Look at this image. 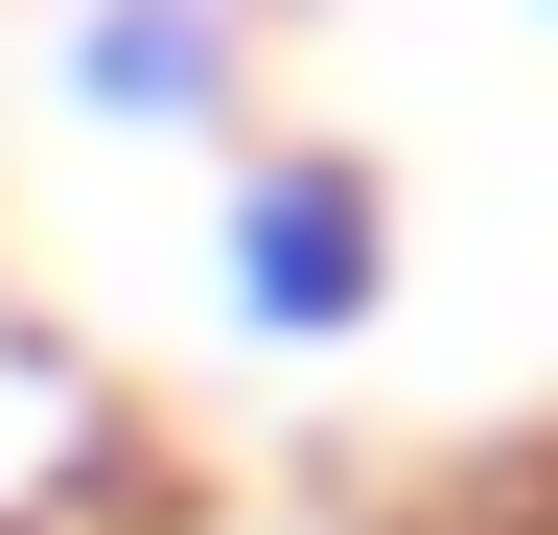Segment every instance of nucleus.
<instances>
[{
    "label": "nucleus",
    "instance_id": "1",
    "mask_svg": "<svg viewBox=\"0 0 558 535\" xmlns=\"http://www.w3.org/2000/svg\"><path fill=\"white\" fill-rule=\"evenodd\" d=\"M373 280H396L373 163H349V141H256V186H233V326H256V350H349Z\"/></svg>",
    "mask_w": 558,
    "mask_h": 535
},
{
    "label": "nucleus",
    "instance_id": "2",
    "mask_svg": "<svg viewBox=\"0 0 558 535\" xmlns=\"http://www.w3.org/2000/svg\"><path fill=\"white\" fill-rule=\"evenodd\" d=\"M70 94L94 117H233V0H94V24H70Z\"/></svg>",
    "mask_w": 558,
    "mask_h": 535
}]
</instances>
